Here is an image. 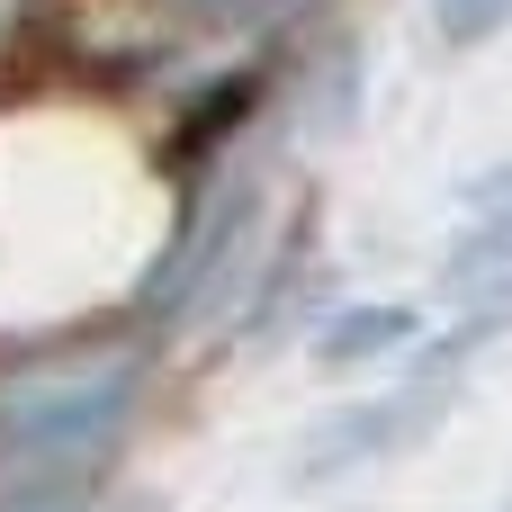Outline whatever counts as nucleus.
I'll list each match as a JSON object with an SVG mask.
<instances>
[{
  "label": "nucleus",
  "mask_w": 512,
  "mask_h": 512,
  "mask_svg": "<svg viewBox=\"0 0 512 512\" xmlns=\"http://www.w3.org/2000/svg\"><path fill=\"white\" fill-rule=\"evenodd\" d=\"M135 396H144V369H135L126 351L9 378V387H0V477L18 486V512L54 504L81 468H99V459L126 441Z\"/></svg>",
  "instance_id": "nucleus-1"
},
{
  "label": "nucleus",
  "mask_w": 512,
  "mask_h": 512,
  "mask_svg": "<svg viewBox=\"0 0 512 512\" xmlns=\"http://www.w3.org/2000/svg\"><path fill=\"white\" fill-rule=\"evenodd\" d=\"M512 333V279L495 288H459V315H450V333L396 378V387H378V396H360V405H342L333 423H315L306 432V450H297V477H351V468H378V459H396V450H414L450 405H459V378L477 369V351L486 342H504Z\"/></svg>",
  "instance_id": "nucleus-2"
},
{
  "label": "nucleus",
  "mask_w": 512,
  "mask_h": 512,
  "mask_svg": "<svg viewBox=\"0 0 512 512\" xmlns=\"http://www.w3.org/2000/svg\"><path fill=\"white\" fill-rule=\"evenodd\" d=\"M261 252V180H216L198 207H189V225H180V243H171V261L144 279V306H189V297H216V279L234 270V261H252Z\"/></svg>",
  "instance_id": "nucleus-3"
},
{
  "label": "nucleus",
  "mask_w": 512,
  "mask_h": 512,
  "mask_svg": "<svg viewBox=\"0 0 512 512\" xmlns=\"http://www.w3.org/2000/svg\"><path fill=\"white\" fill-rule=\"evenodd\" d=\"M495 279H512V162L477 171L459 189V243L441 261V288L450 297L459 288H495Z\"/></svg>",
  "instance_id": "nucleus-4"
},
{
  "label": "nucleus",
  "mask_w": 512,
  "mask_h": 512,
  "mask_svg": "<svg viewBox=\"0 0 512 512\" xmlns=\"http://www.w3.org/2000/svg\"><path fill=\"white\" fill-rule=\"evenodd\" d=\"M414 333H423V315H414V306H351V324H333V333H324V360H333V369H351V360L405 351Z\"/></svg>",
  "instance_id": "nucleus-5"
},
{
  "label": "nucleus",
  "mask_w": 512,
  "mask_h": 512,
  "mask_svg": "<svg viewBox=\"0 0 512 512\" xmlns=\"http://www.w3.org/2000/svg\"><path fill=\"white\" fill-rule=\"evenodd\" d=\"M432 27H441V45H450V54L495 45V36L512 27V0H432Z\"/></svg>",
  "instance_id": "nucleus-6"
},
{
  "label": "nucleus",
  "mask_w": 512,
  "mask_h": 512,
  "mask_svg": "<svg viewBox=\"0 0 512 512\" xmlns=\"http://www.w3.org/2000/svg\"><path fill=\"white\" fill-rule=\"evenodd\" d=\"M180 9H198L207 27H270V18H288L306 0H180Z\"/></svg>",
  "instance_id": "nucleus-7"
},
{
  "label": "nucleus",
  "mask_w": 512,
  "mask_h": 512,
  "mask_svg": "<svg viewBox=\"0 0 512 512\" xmlns=\"http://www.w3.org/2000/svg\"><path fill=\"white\" fill-rule=\"evenodd\" d=\"M495 512H512V495H504V504H495Z\"/></svg>",
  "instance_id": "nucleus-8"
},
{
  "label": "nucleus",
  "mask_w": 512,
  "mask_h": 512,
  "mask_svg": "<svg viewBox=\"0 0 512 512\" xmlns=\"http://www.w3.org/2000/svg\"><path fill=\"white\" fill-rule=\"evenodd\" d=\"M36 512H54V504H36Z\"/></svg>",
  "instance_id": "nucleus-9"
}]
</instances>
